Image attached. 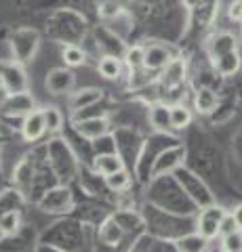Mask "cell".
<instances>
[{
	"label": "cell",
	"instance_id": "cell-1",
	"mask_svg": "<svg viewBox=\"0 0 242 252\" xmlns=\"http://www.w3.org/2000/svg\"><path fill=\"white\" fill-rule=\"evenodd\" d=\"M38 44H40V36L36 30H17L11 36V51L17 63H28L36 55Z\"/></svg>",
	"mask_w": 242,
	"mask_h": 252
},
{
	"label": "cell",
	"instance_id": "cell-2",
	"mask_svg": "<svg viewBox=\"0 0 242 252\" xmlns=\"http://www.w3.org/2000/svg\"><path fill=\"white\" fill-rule=\"evenodd\" d=\"M228 215L221 206H207L205 210H200L198 215V233L205 235L207 240H213L219 235L221 229V220Z\"/></svg>",
	"mask_w": 242,
	"mask_h": 252
},
{
	"label": "cell",
	"instance_id": "cell-3",
	"mask_svg": "<svg viewBox=\"0 0 242 252\" xmlns=\"http://www.w3.org/2000/svg\"><path fill=\"white\" fill-rule=\"evenodd\" d=\"M0 84L11 94L28 91V78L17 63H0Z\"/></svg>",
	"mask_w": 242,
	"mask_h": 252
},
{
	"label": "cell",
	"instance_id": "cell-4",
	"mask_svg": "<svg viewBox=\"0 0 242 252\" xmlns=\"http://www.w3.org/2000/svg\"><path fill=\"white\" fill-rule=\"evenodd\" d=\"M74 84H76V78L66 67L51 69V72L46 74V80H44L46 91L53 93V94H66V93H69L74 89Z\"/></svg>",
	"mask_w": 242,
	"mask_h": 252
},
{
	"label": "cell",
	"instance_id": "cell-5",
	"mask_svg": "<svg viewBox=\"0 0 242 252\" xmlns=\"http://www.w3.org/2000/svg\"><path fill=\"white\" fill-rule=\"evenodd\" d=\"M44 132H46V124H44L42 109H32L28 116H23L21 135H23L26 141H38Z\"/></svg>",
	"mask_w": 242,
	"mask_h": 252
},
{
	"label": "cell",
	"instance_id": "cell-6",
	"mask_svg": "<svg viewBox=\"0 0 242 252\" xmlns=\"http://www.w3.org/2000/svg\"><path fill=\"white\" fill-rule=\"evenodd\" d=\"M183 156H185V149H181V147H171L167 152H160V156L156 158V162H154L152 175L160 177V175H165V172L175 170L179 164H181Z\"/></svg>",
	"mask_w": 242,
	"mask_h": 252
},
{
	"label": "cell",
	"instance_id": "cell-7",
	"mask_svg": "<svg viewBox=\"0 0 242 252\" xmlns=\"http://www.w3.org/2000/svg\"><path fill=\"white\" fill-rule=\"evenodd\" d=\"M101 99H104V91L101 89H93V86H89V89H80V91L72 93V97H69V109H72L74 114L82 112V109H89L95 103H99Z\"/></svg>",
	"mask_w": 242,
	"mask_h": 252
},
{
	"label": "cell",
	"instance_id": "cell-8",
	"mask_svg": "<svg viewBox=\"0 0 242 252\" xmlns=\"http://www.w3.org/2000/svg\"><path fill=\"white\" fill-rule=\"evenodd\" d=\"M171 61H173V57H171V53L162 44H152V46L145 49L143 67L147 69V72H160V69H165Z\"/></svg>",
	"mask_w": 242,
	"mask_h": 252
},
{
	"label": "cell",
	"instance_id": "cell-9",
	"mask_svg": "<svg viewBox=\"0 0 242 252\" xmlns=\"http://www.w3.org/2000/svg\"><path fill=\"white\" fill-rule=\"evenodd\" d=\"M34 109V101L30 99L28 93H17V94H9L6 103L2 105V112L6 116H28Z\"/></svg>",
	"mask_w": 242,
	"mask_h": 252
},
{
	"label": "cell",
	"instance_id": "cell-10",
	"mask_svg": "<svg viewBox=\"0 0 242 252\" xmlns=\"http://www.w3.org/2000/svg\"><path fill=\"white\" fill-rule=\"evenodd\" d=\"M76 130L87 139H99L107 132V122H105V118H99V116L97 118H84V120H78Z\"/></svg>",
	"mask_w": 242,
	"mask_h": 252
},
{
	"label": "cell",
	"instance_id": "cell-11",
	"mask_svg": "<svg viewBox=\"0 0 242 252\" xmlns=\"http://www.w3.org/2000/svg\"><path fill=\"white\" fill-rule=\"evenodd\" d=\"M95 170L99 172L101 177H112V175H116L118 170H122L124 168V164H122V160H120V156H116V154H99L97 158H95Z\"/></svg>",
	"mask_w": 242,
	"mask_h": 252
},
{
	"label": "cell",
	"instance_id": "cell-12",
	"mask_svg": "<svg viewBox=\"0 0 242 252\" xmlns=\"http://www.w3.org/2000/svg\"><path fill=\"white\" fill-rule=\"evenodd\" d=\"M208 246V240L205 235H200L198 231L196 233H187L183 238H179L175 242V250L177 252H205Z\"/></svg>",
	"mask_w": 242,
	"mask_h": 252
},
{
	"label": "cell",
	"instance_id": "cell-13",
	"mask_svg": "<svg viewBox=\"0 0 242 252\" xmlns=\"http://www.w3.org/2000/svg\"><path fill=\"white\" fill-rule=\"evenodd\" d=\"M183 78H185V65H183V61L181 59H173L165 69H162L160 80H162V84L171 89V86L181 84Z\"/></svg>",
	"mask_w": 242,
	"mask_h": 252
},
{
	"label": "cell",
	"instance_id": "cell-14",
	"mask_svg": "<svg viewBox=\"0 0 242 252\" xmlns=\"http://www.w3.org/2000/svg\"><path fill=\"white\" fill-rule=\"evenodd\" d=\"M194 107H196L198 114H210L217 107V94H215V91L207 89V86L198 89L196 94H194Z\"/></svg>",
	"mask_w": 242,
	"mask_h": 252
},
{
	"label": "cell",
	"instance_id": "cell-15",
	"mask_svg": "<svg viewBox=\"0 0 242 252\" xmlns=\"http://www.w3.org/2000/svg\"><path fill=\"white\" fill-rule=\"evenodd\" d=\"M208 51H210V57H213V59H219L221 55L236 51V38H234L232 34L215 36L213 40H210V44H208Z\"/></svg>",
	"mask_w": 242,
	"mask_h": 252
},
{
	"label": "cell",
	"instance_id": "cell-16",
	"mask_svg": "<svg viewBox=\"0 0 242 252\" xmlns=\"http://www.w3.org/2000/svg\"><path fill=\"white\" fill-rule=\"evenodd\" d=\"M240 65H242V59H240L238 51L225 53V55H221L219 59H215V67H217V72H219L221 76H234L240 69Z\"/></svg>",
	"mask_w": 242,
	"mask_h": 252
},
{
	"label": "cell",
	"instance_id": "cell-17",
	"mask_svg": "<svg viewBox=\"0 0 242 252\" xmlns=\"http://www.w3.org/2000/svg\"><path fill=\"white\" fill-rule=\"evenodd\" d=\"M97 69L105 80H116V78H120V74H122V63L118 57H114V55H105V57H101Z\"/></svg>",
	"mask_w": 242,
	"mask_h": 252
},
{
	"label": "cell",
	"instance_id": "cell-18",
	"mask_svg": "<svg viewBox=\"0 0 242 252\" xmlns=\"http://www.w3.org/2000/svg\"><path fill=\"white\" fill-rule=\"evenodd\" d=\"M101 242L105 244V246H116V244L120 242L122 238V227L116 223V219H107L104 227H101V233H99Z\"/></svg>",
	"mask_w": 242,
	"mask_h": 252
},
{
	"label": "cell",
	"instance_id": "cell-19",
	"mask_svg": "<svg viewBox=\"0 0 242 252\" xmlns=\"http://www.w3.org/2000/svg\"><path fill=\"white\" fill-rule=\"evenodd\" d=\"M150 122H152L154 128H158V130L173 128V126H171V107H167V105H154L150 109Z\"/></svg>",
	"mask_w": 242,
	"mask_h": 252
},
{
	"label": "cell",
	"instance_id": "cell-20",
	"mask_svg": "<svg viewBox=\"0 0 242 252\" xmlns=\"http://www.w3.org/2000/svg\"><path fill=\"white\" fill-rule=\"evenodd\" d=\"M192 124V112L185 105H173L171 107V126L175 130H183Z\"/></svg>",
	"mask_w": 242,
	"mask_h": 252
},
{
	"label": "cell",
	"instance_id": "cell-21",
	"mask_svg": "<svg viewBox=\"0 0 242 252\" xmlns=\"http://www.w3.org/2000/svg\"><path fill=\"white\" fill-rule=\"evenodd\" d=\"M19 225H21V217L17 210H6L0 215V233L13 235L19 231Z\"/></svg>",
	"mask_w": 242,
	"mask_h": 252
},
{
	"label": "cell",
	"instance_id": "cell-22",
	"mask_svg": "<svg viewBox=\"0 0 242 252\" xmlns=\"http://www.w3.org/2000/svg\"><path fill=\"white\" fill-rule=\"evenodd\" d=\"M61 57H64V63L68 67H80L84 63V51L76 44H68L61 49Z\"/></svg>",
	"mask_w": 242,
	"mask_h": 252
},
{
	"label": "cell",
	"instance_id": "cell-23",
	"mask_svg": "<svg viewBox=\"0 0 242 252\" xmlns=\"http://www.w3.org/2000/svg\"><path fill=\"white\" fill-rule=\"evenodd\" d=\"M124 61H127V65L133 69H141L145 63V49L143 46H131V49H127V53H124Z\"/></svg>",
	"mask_w": 242,
	"mask_h": 252
},
{
	"label": "cell",
	"instance_id": "cell-24",
	"mask_svg": "<svg viewBox=\"0 0 242 252\" xmlns=\"http://www.w3.org/2000/svg\"><path fill=\"white\" fill-rule=\"evenodd\" d=\"M44 114V124H46V130L51 132H57L61 128V124H64V116H61V112L57 107H44L42 109Z\"/></svg>",
	"mask_w": 242,
	"mask_h": 252
},
{
	"label": "cell",
	"instance_id": "cell-25",
	"mask_svg": "<svg viewBox=\"0 0 242 252\" xmlns=\"http://www.w3.org/2000/svg\"><path fill=\"white\" fill-rule=\"evenodd\" d=\"M105 183H107V187H110V189H114V191H122V189H127V187H129L131 177H129V172L122 168V170L116 172V175L107 177V179H105Z\"/></svg>",
	"mask_w": 242,
	"mask_h": 252
},
{
	"label": "cell",
	"instance_id": "cell-26",
	"mask_svg": "<svg viewBox=\"0 0 242 252\" xmlns=\"http://www.w3.org/2000/svg\"><path fill=\"white\" fill-rule=\"evenodd\" d=\"M221 250L223 252H238L242 250V231H236V233H230L221 238Z\"/></svg>",
	"mask_w": 242,
	"mask_h": 252
},
{
	"label": "cell",
	"instance_id": "cell-27",
	"mask_svg": "<svg viewBox=\"0 0 242 252\" xmlns=\"http://www.w3.org/2000/svg\"><path fill=\"white\" fill-rule=\"evenodd\" d=\"M240 231L238 229V225H236V220H234L232 215H225L223 220H221V229H219V238H225V235H230V233H236Z\"/></svg>",
	"mask_w": 242,
	"mask_h": 252
},
{
	"label": "cell",
	"instance_id": "cell-28",
	"mask_svg": "<svg viewBox=\"0 0 242 252\" xmlns=\"http://www.w3.org/2000/svg\"><path fill=\"white\" fill-rule=\"evenodd\" d=\"M232 217H234V220H236V225H238V229L242 231V204H238L236 208L232 210Z\"/></svg>",
	"mask_w": 242,
	"mask_h": 252
},
{
	"label": "cell",
	"instance_id": "cell-29",
	"mask_svg": "<svg viewBox=\"0 0 242 252\" xmlns=\"http://www.w3.org/2000/svg\"><path fill=\"white\" fill-rule=\"evenodd\" d=\"M9 94H11V93L6 91L2 84H0V109H2V105L6 103V99H9Z\"/></svg>",
	"mask_w": 242,
	"mask_h": 252
},
{
	"label": "cell",
	"instance_id": "cell-30",
	"mask_svg": "<svg viewBox=\"0 0 242 252\" xmlns=\"http://www.w3.org/2000/svg\"><path fill=\"white\" fill-rule=\"evenodd\" d=\"M200 2V0H183V4L187 6V9H194V6H196Z\"/></svg>",
	"mask_w": 242,
	"mask_h": 252
},
{
	"label": "cell",
	"instance_id": "cell-31",
	"mask_svg": "<svg viewBox=\"0 0 242 252\" xmlns=\"http://www.w3.org/2000/svg\"><path fill=\"white\" fill-rule=\"evenodd\" d=\"M238 252H242V250H238Z\"/></svg>",
	"mask_w": 242,
	"mask_h": 252
}]
</instances>
